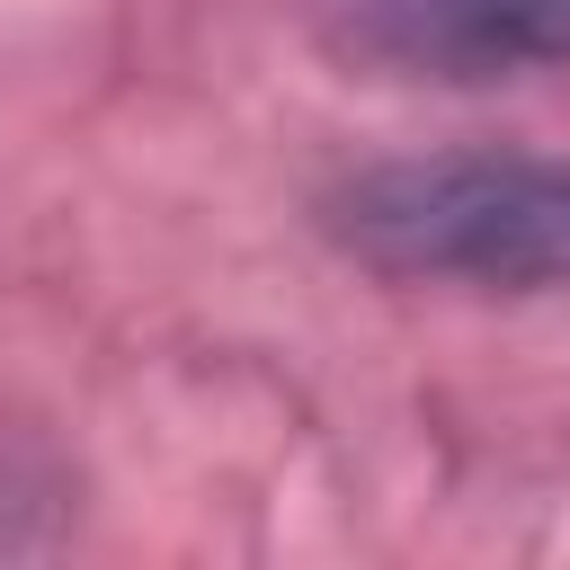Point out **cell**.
Listing matches in <instances>:
<instances>
[{"label":"cell","mask_w":570,"mask_h":570,"mask_svg":"<svg viewBox=\"0 0 570 570\" xmlns=\"http://www.w3.org/2000/svg\"><path fill=\"white\" fill-rule=\"evenodd\" d=\"M347 258L401 285L561 294L570 285V160L543 151H419L330 187Z\"/></svg>","instance_id":"cell-1"},{"label":"cell","mask_w":570,"mask_h":570,"mask_svg":"<svg viewBox=\"0 0 570 570\" xmlns=\"http://www.w3.org/2000/svg\"><path fill=\"white\" fill-rule=\"evenodd\" d=\"M330 36L365 71L436 89L570 71V0H338Z\"/></svg>","instance_id":"cell-2"}]
</instances>
